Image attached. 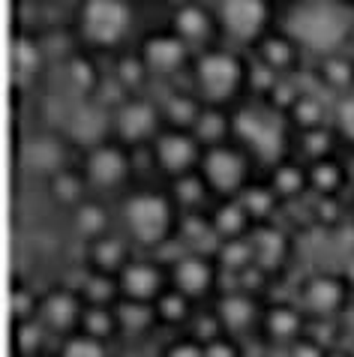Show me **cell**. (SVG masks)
Masks as SVG:
<instances>
[{"instance_id": "1", "label": "cell", "mask_w": 354, "mask_h": 357, "mask_svg": "<svg viewBox=\"0 0 354 357\" xmlns=\"http://www.w3.org/2000/svg\"><path fill=\"white\" fill-rule=\"evenodd\" d=\"M117 228L130 237V243L139 252H160L162 246L177 241V211L169 186L132 183L121 198H117Z\"/></svg>"}, {"instance_id": "2", "label": "cell", "mask_w": 354, "mask_h": 357, "mask_svg": "<svg viewBox=\"0 0 354 357\" xmlns=\"http://www.w3.org/2000/svg\"><path fill=\"white\" fill-rule=\"evenodd\" d=\"M279 27L309 57L346 52L354 36V6L342 0H291Z\"/></svg>"}, {"instance_id": "3", "label": "cell", "mask_w": 354, "mask_h": 357, "mask_svg": "<svg viewBox=\"0 0 354 357\" xmlns=\"http://www.w3.org/2000/svg\"><path fill=\"white\" fill-rule=\"evenodd\" d=\"M190 87L204 105L234 108L249 93V57L229 43H216L204 52H195L190 66Z\"/></svg>"}, {"instance_id": "4", "label": "cell", "mask_w": 354, "mask_h": 357, "mask_svg": "<svg viewBox=\"0 0 354 357\" xmlns=\"http://www.w3.org/2000/svg\"><path fill=\"white\" fill-rule=\"evenodd\" d=\"M291 138L294 130L288 123V114L273 108L264 99L234 105V142L247 147V153L268 172L285 156H291Z\"/></svg>"}, {"instance_id": "5", "label": "cell", "mask_w": 354, "mask_h": 357, "mask_svg": "<svg viewBox=\"0 0 354 357\" xmlns=\"http://www.w3.org/2000/svg\"><path fill=\"white\" fill-rule=\"evenodd\" d=\"M135 27V0H78L75 39L93 54L123 52Z\"/></svg>"}, {"instance_id": "6", "label": "cell", "mask_w": 354, "mask_h": 357, "mask_svg": "<svg viewBox=\"0 0 354 357\" xmlns=\"http://www.w3.org/2000/svg\"><path fill=\"white\" fill-rule=\"evenodd\" d=\"M132 160H135L132 147H126L123 142H117L114 135H108L100 144L82 151L78 168H82V174H84V181L91 186L93 195H100V198L117 195L121 198L135 181V162Z\"/></svg>"}, {"instance_id": "7", "label": "cell", "mask_w": 354, "mask_h": 357, "mask_svg": "<svg viewBox=\"0 0 354 357\" xmlns=\"http://www.w3.org/2000/svg\"><path fill=\"white\" fill-rule=\"evenodd\" d=\"M213 13L220 22L222 43L240 52H252L255 43L277 27L273 0H213Z\"/></svg>"}, {"instance_id": "8", "label": "cell", "mask_w": 354, "mask_h": 357, "mask_svg": "<svg viewBox=\"0 0 354 357\" xmlns=\"http://www.w3.org/2000/svg\"><path fill=\"white\" fill-rule=\"evenodd\" d=\"M199 172L216 198H238L255 181V160L247 153V147L231 138V142L204 147Z\"/></svg>"}, {"instance_id": "9", "label": "cell", "mask_w": 354, "mask_h": 357, "mask_svg": "<svg viewBox=\"0 0 354 357\" xmlns=\"http://www.w3.org/2000/svg\"><path fill=\"white\" fill-rule=\"evenodd\" d=\"M162 126L165 121L160 112V99H151L147 93H132L117 108H111V135L132 151L151 147L153 138L162 132Z\"/></svg>"}, {"instance_id": "10", "label": "cell", "mask_w": 354, "mask_h": 357, "mask_svg": "<svg viewBox=\"0 0 354 357\" xmlns=\"http://www.w3.org/2000/svg\"><path fill=\"white\" fill-rule=\"evenodd\" d=\"M294 301L300 303V310L307 312L309 321H337L348 312L351 282L342 273L318 271L300 282Z\"/></svg>"}, {"instance_id": "11", "label": "cell", "mask_w": 354, "mask_h": 357, "mask_svg": "<svg viewBox=\"0 0 354 357\" xmlns=\"http://www.w3.org/2000/svg\"><path fill=\"white\" fill-rule=\"evenodd\" d=\"M135 48H139V54H141V61L153 82H174L177 75L190 73V66L195 61V52L169 24L160 27V31L144 33Z\"/></svg>"}, {"instance_id": "12", "label": "cell", "mask_w": 354, "mask_h": 357, "mask_svg": "<svg viewBox=\"0 0 354 357\" xmlns=\"http://www.w3.org/2000/svg\"><path fill=\"white\" fill-rule=\"evenodd\" d=\"M201 156H204V144L195 138L192 130L162 126V132L151 142V162L165 181L199 172Z\"/></svg>"}, {"instance_id": "13", "label": "cell", "mask_w": 354, "mask_h": 357, "mask_svg": "<svg viewBox=\"0 0 354 357\" xmlns=\"http://www.w3.org/2000/svg\"><path fill=\"white\" fill-rule=\"evenodd\" d=\"M169 276L177 291H183L195 303H208L210 297L220 294L222 267L216 255L199 252V250H183L174 261H169Z\"/></svg>"}, {"instance_id": "14", "label": "cell", "mask_w": 354, "mask_h": 357, "mask_svg": "<svg viewBox=\"0 0 354 357\" xmlns=\"http://www.w3.org/2000/svg\"><path fill=\"white\" fill-rule=\"evenodd\" d=\"M171 285L169 264H162L153 252H135L126 267L117 273V289L121 301H139V303H156L160 294Z\"/></svg>"}, {"instance_id": "15", "label": "cell", "mask_w": 354, "mask_h": 357, "mask_svg": "<svg viewBox=\"0 0 354 357\" xmlns=\"http://www.w3.org/2000/svg\"><path fill=\"white\" fill-rule=\"evenodd\" d=\"M84 306L87 303L75 285H54V289L43 291V297H39L36 319L45 324V331L54 336V342H61L66 336L78 333Z\"/></svg>"}, {"instance_id": "16", "label": "cell", "mask_w": 354, "mask_h": 357, "mask_svg": "<svg viewBox=\"0 0 354 357\" xmlns=\"http://www.w3.org/2000/svg\"><path fill=\"white\" fill-rule=\"evenodd\" d=\"M61 132L70 138V144L78 151H87V147L100 144L102 138L111 135V112L96 102V99H72L70 112L61 121Z\"/></svg>"}, {"instance_id": "17", "label": "cell", "mask_w": 354, "mask_h": 357, "mask_svg": "<svg viewBox=\"0 0 354 357\" xmlns=\"http://www.w3.org/2000/svg\"><path fill=\"white\" fill-rule=\"evenodd\" d=\"M169 27L192 48V52H204V48L222 43L220 22H216L213 6L201 3V0H180L169 15Z\"/></svg>"}, {"instance_id": "18", "label": "cell", "mask_w": 354, "mask_h": 357, "mask_svg": "<svg viewBox=\"0 0 354 357\" xmlns=\"http://www.w3.org/2000/svg\"><path fill=\"white\" fill-rule=\"evenodd\" d=\"M70 151H72L70 138L57 130V132H43V135H31V138H24V142H18L15 160L22 168H27V172H33V174H43L48 181L54 172L72 165Z\"/></svg>"}, {"instance_id": "19", "label": "cell", "mask_w": 354, "mask_h": 357, "mask_svg": "<svg viewBox=\"0 0 354 357\" xmlns=\"http://www.w3.org/2000/svg\"><path fill=\"white\" fill-rule=\"evenodd\" d=\"M213 310L220 315V321L225 327L229 336H252L259 333L261 327V315H264V301L252 291H243V289H229V291H220L213 297Z\"/></svg>"}, {"instance_id": "20", "label": "cell", "mask_w": 354, "mask_h": 357, "mask_svg": "<svg viewBox=\"0 0 354 357\" xmlns=\"http://www.w3.org/2000/svg\"><path fill=\"white\" fill-rule=\"evenodd\" d=\"M307 327H309V319H307V312L300 310L298 301H270V303H264L259 336L268 345L288 349L291 342H298L300 336L309 333Z\"/></svg>"}, {"instance_id": "21", "label": "cell", "mask_w": 354, "mask_h": 357, "mask_svg": "<svg viewBox=\"0 0 354 357\" xmlns=\"http://www.w3.org/2000/svg\"><path fill=\"white\" fill-rule=\"evenodd\" d=\"M249 243H252L255 264L264 267L268 273L277 276L282 267H288V261H291V250H294V241H291V234L285 231V228H279L273 220H270V222L252 225Z\"/></svg>"}, {"instance_id": "22", "label": "cell", "mask_w": 354, "mask_h": 357, "mask_svg": "<svg viewBox=\"0 0 354 357\" xmlns=\"http://www.w3.org/2000/svg\"><path fill=\"white\" fill-rule=\"evenodd\" d=\"M135 252L139 250L130 243V237H126L121 228H111V231H105L102 237L84 243V267L87 271H96V273L117 276Z\"/></svg>"}, {"instance_id": "23", "label": "cell", "mask_w": 354, "mask_h": 357, "mask_svg": "<svg viewBox=\"0 0 354 357\" xmlns=\"http://www.w3.org/2000/svg\"><path fill=\"white\" fill-rule=\"evenodd\" d=\"M249 54L255 61H261L264 66H270L273 73L282 75V78H291L300 69V61H303V48L294 43V36L285 33L279 24L273 27L268 36H261Z\"/></svg>"}, {"instance_id": "24", "label": "cell", "mask_w": 354, "mask_h": 357, "mask_svg": "<svg viewBox=\"0 0 354 357\" xmlns=\"http://www.w3.org/2000/svg\"><path fill=\"white\" fill-rule=\"evenodd\" d=\"M66 220H70L72 234L82 237L84 243H91V241H96V237H102L105 231L117 228V213L108 211L105 198H100V195L84 198L82 204L66 213Z\"/></svg>"}, {"instance_id": "25", "label": "cell", "mask_w": 354, "mask_h": 357, "mask_svg": "<svg viewBox=\"0 0 354 357\" xmlns=\"http://www.w3.org/2000/svg\"><path fill=\"white\" fill-rule=\"evenodd\" d=\"M307 174H309V192L316 198H342L346 186H351L348 165L339 153L307 162Z\"/></svg>"}, {"instance_id": "26", "label": "cell", "mask_w": 354, "mask_h": 357, "mask_svg": "<svg viewBox=\"0 0 354 357\" xmlns=\"http://www.w3.org/2000/svg\"><path fill=\"white\" fill-rule=\"evenodd\" d=\"M9 63H13V82H36L39 73L45 69V48L43 43L31 33L18 27L13 36V45H9Z\"/></svg>"}, {"instance_id": "27", "label": "cell", "mask_w": 354, "mask_h": 357, "mask_svg": "<svg viewBox=\"0 0 354 357\" xmlns=\"http://www.w3.org/2000/svg\"><path fill=\"white\" fill-rule=\"evenodd\" d=\"M61 73H63V87L70 91V96L75 99H91L96 96V91H100L102 84V69L93 63V57L84 52H72L66 61L61 63Z\"/></svg>"}, {"instance_id": "28", "label": "cell", "mask_w": 354, "mask_h": 357, "mask_svg": "<svg viewBox=\"0 0 354 357\" xmlns=\"http://www.w3.org/2000/svg\"><path fill=\"white\" fill-rule=\"evenodd\" d=\"M208 216H210V228H213V234L220 237V243L247 237L252 231V225H255L240 198H216V202L210 204Z\"/></svg>"}, {"instance_id": "29", "label": "cell", "mask_w": 354, "mask_h": 357, "mask_svg": "<svg viewBox=\"0 0 354 357\" xmlns=\"http://www.w3.org/2000/svg\"><path fill=\"white\" fill-rule=\"evenodd\" d=\"M268 183L273 186V192L279 195L282 204L298 202L309 192V174H307V162L298 156H285L277 165L268 168Z\"/></svg>"}, {"instance_id": "30", "label": "cell", "mask_w": 354, "mask_h": 357, "mask_svg": "<svg viewBox=\"0 0 354 357\" xmlns=\"http://www.w3.org/2000/svg\"><path fill=\"white\" fill-rule=\"evenodd\" d=\"M45 192H48V198H52V204L61 207L63 213H70L72 207H78L84 198L93 195L78 165H66V168H61V172H54L45 181Z\"/></svg>"}, {"instance_id": "31", "label": "cell", "mask_w": 354, "mask_h": 357, "mask_svg": "<svg viewBox=\"0 0 354 357\" xmlns=\"http://www.w3.org/2000/svg\"><path fill=\"white\" fill-rule=\"evenodd\" d=\"M201 108H204V102L192 87H171V91L160 99V112H162L165 126H177V130H192Z\"/></svg>"}, {"instance_id": "32", "label": "cell", "mask_w": 354, "mask_h": 357, "mask_svg": "<svg viewBox=\"0 0 354 357\" xmlns=\"http://www.w3.org/2000/svg\"><path fill=\"white\" fill-rule=\"evenodd\" d=\"M316 78L333 96L354 91V52H333L316 57Z\"/></svg>"}, {"instance_id": "33", "label": "cell", "mask_w": 354, "mask_h": 357, "mask_svg": "<svg viewBox=\"0 0 354 357\" xmlns=\"http://www.w3.org/2000/svg\"><path fill=\"white\" fill-rule=\"evenodd\" d=\"M165 186H169V192L180 213L210 211V204L216 202V195L210 192V186L201 177V172H190L183 177H174V181H165Z\"/></svg>"}, {"instance_id": "34", "label": "cell", "mask_w": 354, "mask_h": 357, "mask_svg": "<svg viewBox=\"0 0 354 357\" xmlns=\"http://www.w3.org/2000/svg\"><path fill=\"white\" fill-rule=\"evenodd\" d=\"M339 135L333 126H316V130H298L291 138V156H298L303 162H316L324 160V156H333L339 153Z\"/></svg>"}, {"instance_id": "35", "label": "cell", "mask_w": 354, "mask_h": 357, "mask_svg": "<svg viewBox=\"0 0 354 357\" xmlns=\"http://www.w3.org/2000/svg\"><path fill=\"white\" fill-rule=\"evenodd\" d=\"M114 310H117V327H121V336H126V340H147V336L160 327L153 303L117 301Z\"/></svg>"}, {"instance_id": "36", "label": "cell", "mask_w": 354, "mask_h": 357, "mask_svg": "<svg viewBox=\"0 0 354 357\" xmlns=\"http://www.w3.org/2000/svg\"><path fill=\"white\" fill-rule=\"evenodd\" d=\"M195 138L204 144V147H213V144H222V142H231L234 138V108H222V105H204L199 121L192 126Z\"/></svg>"}, {"instance_id": "37", "label": "cell", "mask_w": 354, "mask_h": 357, "mask_svg": "<svg viewBox=\"0 0 354 357\" xmlns=\"http://www.w3.org/2000/svg\"><path fill=\"white\" fill-rule=\"evenodd\" d=\"M195 301H190L183 291H177L174 285H169L160 301L153 303L156 310V319H160V327H171V331H186V324H190L192 312H195Z\"/></svg>"}, {"instance_id": "38", "label": "cell", "mask_w": 354, "mask_h": 357, "mask_svg": "<svg viewBox=\"0 0 354 357\" xmlns=\"http://www.w3.org/2000/svg\"><path fill=\"white\" fill-rule=\"evenodd\" d=\"M285 114H288L291 130L298 132V130H316V126H324L333 112H328V105H324L321 99H318V93L300 91L298 99H294L291 108H288Z\"/></svg>"}, {"instance_id": "39", "label": "cell", "mask_w": 354, "mask_h": 357, "mask_svg": "<svg viewBox=\"0 0 354 357\" xmlns=\"http://www.w3.org/2000/svg\"><path fill=\"white\" fill-rule=\"evenodd\" d=\"M238 198L243 202V207L249 211V216H252L255 225H259V222H270L273 213H277L279 207H282L279 195L273 192V186L268 183V177H264V181H252Z\"/></svg>"}, {"instance_id": "40", "label": "cell", "mask_w": 354, "mask_h": 357, "mask_svg": "<svg viewBox=\"0 0 354 357\" xmlns=\"http://www.w3.org/2000/svg\"><path fill=\"white\" fill-rule=\"evenodd\" d=\"M114 306L87 303L84 315H82V327H78V331L87 333V336H93V340H102V342L121 340V327H117V310H114Z\"/></svg>"}, {"instance_id": "41", "label": "cell", "mask_w": 354, "mask_h": 357, "mask_svg": "<svg viewBox=\"0 0 354 357\" xmlns=\"http://www.w3.org/2000/svg\"><path fill=\"white\" fill-rule=\"evenodd\" d=\"M48 340H54L39 319L13 321V351L15 357H43Z\"/></svg>"}, {"instance_id": "42", "label": "cell", "mask_w": 354, "mask_h": 357, "mask_svg": "<svg viewBox=\"0 0 354 357\" xmlns=\"http://www.w3.org/2000/svg\"><path fill=\"white\" fill-rule=\"evenodd\" d=\"M111 75L123 84L126 93H144V87L153 82L144 61H141V54H139V48H132V52H117Z\"/></svg>"}, {"instance_id": "43", "label": "cell", "mask_w": 354, "mask_h": 357, "mask_svg": "<svg viewBox=\"0 0 354 357\" xmlns=\"http://www.w3.org/2000/svg\"><path fill=\"white\" fill-rule=\"evenodd\" d=\"M82 291L84 303H102V306H114L121 301V289H117V276L108 273H96V271H84L82 282L75 285Z\"/></svg>"}, {"instance_id": "44", "label": "cell", "mask_w": 354, "mask_h": 357, "mask_svg": "<svg viewBox=\"0 0 354 357\" xmlns=\"http://www.w3.org/2000/svg\"><path fill=\"white\" fill-rule=\"evenodd\" d=\"M216 261H220L222 273H243L249 264H255V255H252V243H249V234L247 237H238V241H222L216 246Z\"/></svg>"}, {"instance_id": "45", "label": "cell", "mask_w": 354, "mask_h": 357, "mask_svg": "<svg viewBox=\"0 0 354 357\" xmlns=\"http://www.w3.org/2000/svg\"><path fill=\"white\" fill-rule=\"evenodd\" d=\"M183 333L195 336L199 342H213L216 336H222L225 327L220 321V315H216L213 303H199L195 306V312H192V319H190V324H186Z\"/></svg>"}, {"instance_id": "46", "label": "cell", "mask_w": 354, "mask_h": 357, "mask_svg": "<svg viewBox=\"0 0 354 357\" xmlns=\"http://www.w3.org/2000/svg\"><path fill=\"white\" fill-rule=\"evenodd\" d=\"M330 126L337 130L342 147H348V151H354V91L337 96V102H333L330 108Z\"/></svg>"}, {"instance_id": "47", "label": "cell", "mask_w": 354, "mask_h": 357, "mask_svg": "<svg viewBox=\"0 0 354 357\" xmlns=\"http://www.w3.org/2000/svg\"><path fill=\"white\" fill-rule=\"evenodd\" d=\"M108 345L111 342L93 340V336L78 331V333H72V336H66V340L57 342L54 357H111L108 354Z\"/></svg>"}, {"instance_id": "48", "label": "cell", "mask_w": 354, "mask_h": 357, "mask_svg": "<svg viewBox=\"0 0 354 357\" xmlns=\"http://www.w3.org/2000/svg\"><path fill=\"white\" fill-rule=\"evenodd\" d=\"M39 297L31 285L15 280L13 282V321H27V319H36L39 312Z\"/></svg>"}, {"instance_id": "49", "label": "cell", "mask_w": 354, "mask_h": 357, "mask_svg": "<svg viewBox=\"0 0 354 357\" xmlns=\"http://www.w3.org/2000/svg\"><path fill=\"white\" fill-rule=\"evenodd\" d=\"M160 357H204V342H199L195 336L177 331V336H171L169 342L162 345Z\"/></svg>"}, {"instance_id": "50", "label": "cell", "mask_w": 354, "mask_h": 357, "mask_svg": "<svg viewBox=\"0 0 354 357\" xmlns=\"http://www.w3.org/2000/svg\"><path fill=\"white\" fill-rule=\"evenodd\" d=\"M204 357H243V349H240V340L238 336H216L213 342H204Z\"/></svg>"}, {"instance_id": "51", "label": "cell", "mask_w": 354, "mask_h": 357, "mask_svg": "<svg viewBox=\"0 0 354 357\" xmlns=\"http://www.w3.org/2000/svg\"><path fill=\"white\" fill-rule=\"evenodd\" d=\"M330 349L324 342H318L316 336H300L298 342H291L288 349H285V357H328Z\"/></svg>"}, {"instance_id": "52", "label": "cell", "mask_w": 354, "mask_h": 357, "mask_svg": "<svg viewBox=\"0 0 354 357\" xmlns=\"http://www.w3.org/2000/svg\"><path fill=\"white\" fill-rule=\"evenodd\" d=\"M348 354H351V357H354V342H351V345H348Z\"/></svg>"}, {"instance_id": "53", "label": "cell", "mask_w": 354, "mask_h": 357, "mask_svg": "<svg viewBox=\"0 0 354 357\" xmlns=\"http://www.w3.org/2000/svg\"><path fill=\"white\" fill-rule=\"evenodd\" d=\"M342 3H348V6H354V0H342Z\"/></svg>"}, {"instance_id": "54", "label": "cell", "mask_w": 354, "mask_h": 357, "mask_svg": "<svg viewBox=\"0 0 354 357\" xmlns=\"http://www.w3.org/2000/svg\"><path fill=\"white\" fill-rule=\"evenodd\" d=\"M351 216H354V198H351Z\"/></svg>"}, {"instance_id": "55", "label": "cell", "mask_w": 354, "mask_h": 357, "mask_svg": "<svg viewBox=\"0 0 354 357\" xmlns=\"http://www.w3.org/2000/svg\"><path fill=\"white\" fill-rule=\"evenodd\" d=\"M135 3H147V0H135Z\"/></svg>"}, {"instance_id": "56", "label": "cell", "mask_w": 354, "mask_h": 357, "mask_svg": "<svg viewBox=\"0 0 354 357\" xmlns=\"http://www.w3.org/2000/svg\"><path fill=\"white\" fill-rule=\"evenodd\" d=\"M288 3H291V0H288Z\"/></svg>"}]
</instances>
